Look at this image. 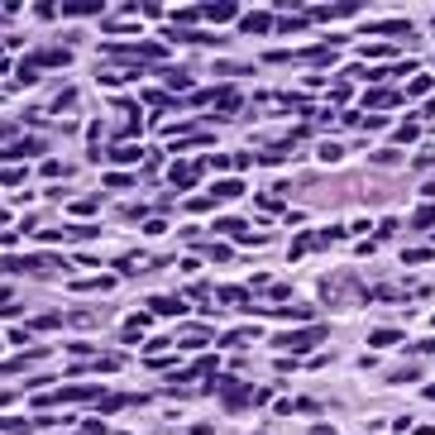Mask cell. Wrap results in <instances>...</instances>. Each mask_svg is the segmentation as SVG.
I'll return each mask as SVG.
<instances>
[{
	"label": "cell",
	"mask_w": 435,
	"mask_h": 435,
	"mask_svg": "<svg viewBox=\"0 0 435 435\" xmlns=\"http://www.w3.org/2000/svg\"><path fill=\"white\" fill-rule=\"evenodd\" d=\"M182 344H192V349L196 344H206V330H182Z\"/></svg>",
	"instance_id": "cell-22"
},
{
	"label": "cell",
	"mask_w": 435,
	"mask_h": 435,
	"mask_svg": "<svg viewBox=\"0 0 435 435\" xmlns=\"http://www.w3.org/2000/svg\"><path fill=\"white\" fill-rule=\"evenodd\" d=\"M311 435H335V431H330V426H311Z\"/></svg>",
	"instance_id": "cell-26"
},
{
	"label": "cell",
	"mask_w": 435,
	"mask_h": 435,
	"mask_svg": "<svg viewBox=\"0 0 435 435\" xmlns=\"http://www.w3.org/2000/svg\"><path fill=\"white\" fill-rule=\"evenodd\" d=\"M397 339H402V330H373L369 344H373V349H383V344H397Z\"/></svg>",
	"instance_id": "cell-12"
},
{
	"label": "cell",
	"mask_w": 435,
	"mask_h": 435,
	"mask_svg": "<svg viewBox=\"0 0 435 435\" xmlns=\"http://www.w3.org/2000/svg\"><path fill=\"white\" fill-rule=\"evenodd\" d=\"M0 302H10V292H5V287H0Z\"/></svg>",
	"instance_id": "cell-28"
},
{
	"label": "cell",
	"mask_w": 435,
	"mask_h": 435,
	"mask_svg": "<svg viewBox=\"0 0 435 435\" xmlns=\"http://www.w3.org/2000/svg\"><path fill=\"white\" fill-rule=\"evenodd\" d=\"M402 258H406V263H426V258H431V249H406Z\"/></svg>",
	"instance_id": "cell-25"
},
{
	"label": "cell",
	"mask_w": 435,
	"mask_h": 435,
	"mask_svg": "<svg viewBox=\"0 0 435 435\" xmlns=\"http://www.w3.org/2000/svg\"><path fill=\"white\" fill-rule=\"evenodd\" d=\"M268 29H273V19L268 15H249L244 19V34H268Z\"/></svg>",
	"instance_id": "cell-13"
},
{
	"label": "cell",
	"mask_w": 435,
	"mask_h": 435,
	"mask_svg": "<svg viewBox=\"0 0 435 435\" xmlns=\"http://www.w3.org/2000/svg\"><path fill=\"white\" fill-rule=\"evenodd\" d=\"M67 63H72V53H63V48H44V53H29V58H24L29 72H44V67H67Z\"/></svg>",
	"instance_id": "cell-3"
},
{
	"label": "cell",
	"mask_w": 435,
	"mask_h": 435,
	"mask_svg": "<svg viewBox=\"0 0 435 435\" xmlns=\"http://www.w3.org/2000/svg\"><path fill=\"white\" fill-rule=\"evenodd\" d=\"M34 359H48L44 349H29V354H19V359H0V373H19V369H29Z\"/></svg>",
	"instance_id": "cell-7"
},
{
	"label": "cell",
	"mask_w": 435,
	"mask_h": 435,
	"mask_svg": "<svg viewBox=\"0 0 435 435\" xmlns=\"http://www.w3.org/2000/svg\"><path fill=\"white\" fill-rule=\"evenodd\" d=\"M244 192V182H235V178H230V182H215V196H240Z\"/></svg>",
	"instance_id": "cell-20"
},
{
	"label": "cell",
	"mask_w": 435,
	"mask_h": 435,
	"mask_svg": "<svg viewBox=\"0 0 435 435\" xmlns=\"http://www.w3.org/2000/svg\"><path fill=\"white\" fill-rule=\"evenodd\" d=\"M397 101H402V91H364V106H369V111H392Z\"/></svg>",
	"instance_id": "cell-4"
},
{
	"label": "cell",
	"mask_w": 435,
	"mask_h": 435,
	"mask_svg": "<svg viewBox=\"0 0 435 435\" xmlns=\"http://www.w3.org/2000/svg\"><path fill=\"white\" fill-rule=\"evenodd\" d=\"M416 134H421V125L416 120H406V125L397 129V144H416Z\"/></svg>",
	"instance_id": "cell-18"
},
{
	"label": "cell",
	"mask_w": 435,
	"mask_h": 435,
	"mask_svg": "<svg viewBox=\"0 0 435 435\" xmlns=\"http://www.w3.org/2000/svg\"><path fill=\"white\" fill-rule=\"evenodd\" d=\"M111 158H115V163H134V158H144V153H139V148H129V144H120Z\"/></svg>",
	"instance_id": "cell-19"
},
{
	"label": "cell",
	"mask_w": 435,
	"mask_h": 435,
	"mask_svg": "<svg viewBox=\"0 0 435 435\" xmlns=\"http://www.w3.org/2000/svg\"><path fill=\"white\" fill-rule=\"evenodd\" d=\"M153 311H163V316H182V302H178V297H158Z\"/></svg>",
	"instance_id": "cell-15"
},
{
	"label": "cell",
	"mask_w": 435,
	"mask_h": 435,
	"mask_svg": "<svg viewBox=\"0 0 435 435\" xmlns=\"http://www.w3.org/2000/svg\"><path fill=\"white\" fill-rule=\"evenodd\" d=\"M196 178H201V163H178L173 168V187H196Z\"/></svg>",
	"instance_id": "cell-5"
},
{
	"label": "cell",
	"mask_w": 435,
	"mask_h": 435,
	"mask_svg": "<svg viewBox=\"0 0 435 435\" xmlns=\"http://www.w3.org/2000/svg\"><path fill=\"white\" fill-rule=\"evenodd\" d=\"M431 325H435V316H431Z\"/></svg>",
	"instance_id": "cell-30"
},
{
	"label": "cell",
	"mask_w": 435,
	"mask_h": 435,
	"mask_svg": "<svg viewBox=\"0 0 435 435\" xmlns=\"http://www.w3.org/2000/svg\"><path fill=\"white\" fill-rule=\"evenodd\" d=\"M5 153H10V158H29V153H39V139H15Z\"/></svg>",
	"instance_id": "cell-11"
},
{
	"label": "cell",
	"mask_w": 435,
	"mask_h": 435,
	"mask_svg": "<svg viewBox=\"0 0 435 435\" xmlns=\"http://www.w3.org/2000/svg\"><path fill=\"white\" fill-rule=\"evenodd\" d=\"M330 58H335L330 48H307V53H302V63H311V67H325Z\"/></svg>",
	"instance_id": "cell-14"
},
{
	"label": "cell",
	"mask_w": 435,
	"mask_h": 435,
	"mask_svg": "<svg viewBox=\"0 0 435 435\" xmlns=\"http://www.w3.org/2000/svg\"><path fill=\"white\" fill-rule=\"evenodd\" d=\"M411 225H416V230H431L435 225V206H421L416 215H411Z\"/></svg>",
	"instance_id": "cell-16"
},
{
	"label": "cell",
	"mask_w": 435,
	"mask_h": 435,
	"mask_svg": "<svg viewBox=\"0 0 435 435\" xmlns=\"http://www.w3.org/2000/svg\"><path fill=\"white\" fill-rule=\"evenodd\" d=\"M187 210H192V215H206L210 201H206V196H192V201H187Z\"/></svg>",
	"instance_id": "cell-23"
},
{
	"label": "cell",
	"mask_w": 435,
	"mask_h": 435,
	"mask_svg": "<svg viewBox=\"0 0 435 435\" xmlns=\"http://www.w3.org/2000/svg\"><path fill=\"white\" fill-rule=\"evenodd\" d=\"M325 339V325H307V330H292V335H282V349H297V354H307L311 344H321Z\"/></svg>",
	"instance_id": "cell-2"
},
{
	"label": "cell",
	"mask_w": 435,
	"mask_h": 435,
	"mask_svg": "<svg viewBox=\"0 0 435 435\" xmlns=\"http://www.w3.org/2000/svg\"><path fill=\"white\" fill-rule=\"evenodd\" d=\"M0 182H5V187H19V182H24V168H5Z\"/></svg>",
	"instance_id": "cell-21"
},
{
	"label": "cell",
	"mask_w": 435,
	"mask_h": 435,
	"mask_svg": "<svg viewBox=\"0 0 435 435\" xmlns=\"http://www.w3.org/2000/svg\"><path fill=\"white\" fill-rule=\"evenodd\" d=\"M101 10H106L101 0H67V5H63V15H72V19H81V15H101Z\"/></svg>",
	"instance_id": "cell-6"
},
{
	"label": "cell",
	"mask_w": 435,
	"mask_h": 435,
	"mask_svg": "<svg viewBox=\"0 0 435 435\" xmlns=\"http://www.w3.org/2000/svg\"><path fill=\"white\" fill-rule=\"evenodd\" d=\"M0 220H5V210H0Z\"/></svg>",
	"instance_id": "cell-29"
},
{
	"label": "cell",
	"mask_w": 435,
	"mask_h": 435,
	"mask_svg": "<svg viewBox=\"0 0 435 435\" xmlns=\"http://www.w3.org/2000/svg\"><path fill=\"white\" fill-rule=\"evenodd\" d=\"M106 58H111V63H163L168 48H163V44H111Z\"/></svg>",
	"instance_id": "cell-1"
},
{
	"label": "cell",
	"mask_w": 435,
	"mask_h": 435,
	"mask_svg": "<svg viewBox=\"0 0 435 435\" xmlns=\"http://www.w3.org/2000/svg\"><path fill=\"white\" fill-rule=\"evenodd\" d=\"M339 153H344L339 144H321V158H325V163H339Z\"/></svg>",
	"instance_id": "cell-24"
},
{
	"label": "cell",
	"mask_w": 435,
	"mask_h": 435,
	"mask_svg": "<svg viewBox=\"0 0 435 435\" xmlns=\"http://www.w3.org/2000/svg\"><path fill=\"white\" fill-rule=\"evenodd\" d=\"M201 15H206V19H215V24H230V19L240 15V5H230V0H225V5H206Z\"/></svg>",
	"instance_id": "cell-8"
},
{
	"label": "cell",
	"mask_w": 435,
	"mask_h": 435,
	"mask_svg": "<svg viewBox=\"0 0 435 435\" xmlns=\"http://www.w3.org/2000/svg\"><path fill=\"white\" fill-rule=\"evenodd\" d=\"M72 106H77V91H72V86H63V91H58V101H53V111H72Z\"/></svg>",
	"instance_id": "cell-17"
},
{
	"label": "cell",
	"mask_w": 435,
	"mask_h": 435,
	"mask_svg": "<svg viewBox=\"0 0 435 435\" xmlns=\"http://www.w3.org/2000/svg\"><path fill=\"white\" fill-rule=\"evenodd\" d=\"M215 106H220V115H230V111H240V91H230V86H220V91H215Z\"/></svg>",
	"instance_id": "cell-9"
},
{
	"label": "cell",
	"mask_w": 435,
	"mask_h": 435,
	"mask_svg": "<svg viewBox=\"0 0 435 435\" xmlns=\"http://www.w3.org/2000/svg\"><path fill=\"white\" fill-rule=\"evenodd\" d=\"M426 402H435V383H431V387H426Z\"/></svg>",
	"instance_id": "cell-27"
},
{
	"label": "cell",
	"mask_w": 435,
	"mask_h": 435,
	"mask_svg": "<svg viewBox=\"0 0 435 435\" xmlns=\"http://www.w3.org/2000/svg\"><path fill=\"white\" fill-rule=\"evenodd\" d=\"M144 330H148V311H144V316H129L120 335H125V339H139V335H144Z\"/></svg>",
	"instance_id": "cell-10"
}]
</instances>
